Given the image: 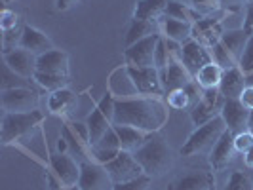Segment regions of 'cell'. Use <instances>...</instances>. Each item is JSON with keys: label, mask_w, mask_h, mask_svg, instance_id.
<instances>
[{"label": "cell", "mask_w": 253, "mask_h": 190, "mask_svg": "<svg viewBox=\"0 0 253 190\" xmlns=\"http://www.w3.org/2000/svg\"><path fill=\"white\" fill-rule=\"evenodd\" d=\"M250 2H252V0H219L221 10H223V12H228V13L240 12L242 8H244L246 4H250Z\"/></svg>", "instance_id": "45"}, {"label": "cell", "mask_w": 253, "mask_h": 190, "mask_svg": "<svg viewBox=\"0 0 253 190\" xmlns=\"http://www.w3.org/2000/svg\"><path fill=\"white\" fill-rule=\"evenodd\" d=\"M210 51H211V61L215 65H219L223 71H230V69H236L238 67V61L228 53V50L221 42L215 44L213 48H210Z\"/></svg>", "instance_id": "34"}, {"label": "cell", "mask_w": 253, "mask_h": 190, "mask_svg": "<svg viewBox=\"0 0 253 190\" xmlns=\"http://www.w3.org/2000/svg\"><path fill=\"white\" fill-rule=\"evenodd\" d=\"M75 190H80V189H78V187H76V189H75Z\"/></svg>", "instance_id": "53"}, {"label": "cell", "mask_w": 253, "mask_h": 190, "mask_svg": "<svg viewBox=\"0 0 253 190\" xmlns=\"http://www.w3.org/2000/svg\"><path fill=\"white\" fill-rule=\"evenodd\" d=\"M225 190H253V183L246 173L234 171V173L230 175V179H228L227 189Z\"/></svg>", "instance_id": "38"}, {"label": "cell", "mask_w": 253, "mask_h": 190, "mask_svg": "<svg viewBox=\"0 0 253 190\" xmlns=\"http://www.w3.org/2000/svg\"><path fill=\"white\" fill-rule=\"evenodd\" d=\"M252 133H253V129H252Z\"/></svg>", "instance_id": "54"}, {"label": "cell", "mask_w": 253, "mask_h": 190, "mask_svg": "<svg viewBox=\"0 0 253 190\" xmlns=\"http://www.w3.org/2000/svg\"><path fill=\"white\" fill-rule=\"evenodd\" d=\"M40 97L31 88H10L2 93V107L6 113H33L38 111Z\"/></svg>", "instance_id": "8"}, {"label": "cell", "mask_w": 253, "mask_h": 190, "mask_svg": "<svg viewBox=\"0 0 253 190\" xmlns=\"http://www.w3.org/2000/svg\"><path fill=\"white\" fill-rule=\"evenodd\" d=\"M80 190H114V183L107 167L95 160H86L80 164Z\"/></svg>", "instance_id": "7"}, {"label": "cell", "mask_w": 253, "mask_h": 190, "mask_svg": "<svg viewBox=\"0 0 253 190\" xmlns=\"http://www.w3.org/2000/svg\"><path fill=\"white\" fill-rule=\"evenodd\" d=\"M253 33H250L248 29H234V31H225V35L221 38V44L228 50V53L240 63L242 55L248 48V42L252 38Z\"/></svg>", "instance_id": "27"}, {"label": "cell", "mask_w": 253, "mask_h": 190, "mask_svg": "<svg viewBox=\"0 0 253 190\" xmlns=\"http://www.w3.org/2000/svg\"><path fill=\"white\" fill-rule=\"evenodd\" d=\"M162 76V84H164V91L169 93V91H175V89H185L190 82L194 80V76L190 75L189 71L183 67L181 61H175L168 67V71L160 73Z\"/></svg>", "instance_id": "20"}, {"label": "cell", "mask_w": 253, "mask_h": 190, "mask_svg": "<svg viewBox=\"0 0 253 190\" xmlns=\"http://www.w3.org/2000/svg\"><path fill=\"white\" fill-rule=\"evenodd\" d=\"M122 151V147H120V139H118V135H116V131H114V127L103 137L95 147H91L89 152H91V156H93V160L95 162H99V164H107V162H111L113 158H116L118 154Z\"/></svg>", "instance_id": "22"}, {"label": "cell", "mask_w": 253, "mask_h": 190, "mask_svg": "<svg viewBox=\"0 0 253 190\" xmlns=\"http://www.w3.org/2000/svg\"><path fill=\"white\" fill-rule=\"evenodd\" d=\"M86 126H88V133H89V149L95 147L99 141L113 129V122L101 113L99 107H95L91 113H89L88 120H86Z\"/></svg>", "instance_id": "28"}, {"label": "cell", "mask_w": 253, "mask_h": 190, "mask_svg": "<svg viewBox=\"0 0 253 190\" xmlns=\"http://www.w3.org/2000/svg\"><path fill=\"white\" fill-rule=\"evenodd\" d=\"M21 48L35 53L38 57V55H42L46 51L53 50V44L42 31H38V29L31 25H25L23 27V37H21Z\"/></svg>", "instance_id": "24"}, {"label": "cell", "mask_w": 253, "mask_h": 190, "mask_svg": "<svg viewBox=\"0 0 253 190\" xmlns=\"http://www.w3.org/2000/svg\"><path fill=\"white\" fill-rule=\"evenodd\" d=\"M168 122V109L158 97L116 99L113 126H131L145 133H156Z\"/></svg>", "instance_id": "1"}, {"label": "cell", "mask_w": 253, "mask_h": 190, "mask_svg": "<svg viewBox=\"0 0 253 190\" xmlns=\"http://www.w3.org/2000/svg\"><path fill=\"white\" fill-rule=\"evenodd\" d=\"M225 35V27L219 17H202L196 23H192V40L202 44L204 48H213L215 44L221 42Z\"/></svg>", "instance_id": "12"}, {"label": "cell", "mask_w": 253, "mask_h": 190, "mask_svg": "<svg viewBox=\"0 0 253 190\" xmlns=\"http://www.w3.org/2000/svg\"><path fill=\"white\" fill-rule=\"evenodd\" d=\"M19 15L10 10V8H6L2 15H0V27H2V33H8V31H13V29H17L19 27Z\"/></svg>", "instance_id": "41"}, {"label": "cell", "mask_w": 253, "mask_h": 190, "mask_svg": "<svg viewBox=\"0 0 253 190\" xmlns=\"http://www.w3.org/2000/svg\"><path fill=\"white\" fill-rule=\"evenodd\" d=\"M248 86V78L240 71V67L236 69H230L223 73V80H221V86L219 91L223 93L225 99H240L242 91Z\"/></svg>", "instance_id": "23"}, {"label": "cell", "mask_w": 253, "mask_h": 190, "mask_svg": "<svg viewBox=\"0 0 253 190\" xmlns=\"http://www.w3.org/2000/svg\"><path fill=\"white\" fill-rule=\"evenodd\" d=\"M217 181L211 171H190L171 183L169 190H215Z\"/></svg>", "instance_id": "18"}, {"label": "cell", "mask_w": 253, "mask_h": 190, "mask_svg": "<svg viewBox=\"0 0 253 190\" xmlns=\"http://www.w3.org/2000/svg\"><path fill=\"white\" fill-rule=\"evenodd\" d=\"M227 133V124L221 116L213 118L211 122L196 127V131L185 141L181 147V156L190 158V156H202V154H211L215 145L221 141V137Z\"/></svg>", "instance_id": "3"}, {"label": "cell", "mask_w": 253, "mask_h": 190, "mask_svg": "<svg viewBox=\"0 0 253 190\" xmlns=\"http://www.w3.org/2000/svg\"><path fill=\"white\" fill-rule=\"evenodd\" d=\"M76 105H78V97L69 88L51 91L50 99H48V109L55 116H69L76 109Z\"/></svg>", "instance_id": "25"}, {"label": "cell", "mask_w": 253, "mask_h": 190, "mask_svg": "<svg viewBox=\"0 0 253 190\" xmlns=\"http://www.w3.org/2000/svg\"><path fill=\"white\" fill-rule=\"evenodd\" d=\"M168 4L169 0H137L133 8V19L158 23L166 15Z\"/></svg>", "instance_id": "26"}, {"label": "cell", "mask_w": 253, "mask_h": 190, "mask_svg": "<svg viewBox=\"0 0 253 190\" xmlns=\"http://www.w3.org/2000/svg\"><path fill=\"white\" fill-rule=\"evenodd\" d=\"M238 67H240V71L246 76L253 75V35H252V38H250V42H248V48H246V51H244V55H242Z\"/></svg>", "instance_id": "42"}, {"label": "cell", "mask_w": 253, "mask_h": 190, "mask_svg": "<svg viewBox=\"0 0 253 190\" xmlns=\"http://www.w3.org/2000/svg\"><path fill=\"white\" fill-rule=\"evenodd\" d=\"M171 65V59H169V51H168V46H166L164 37L160 35V40H158V46H156V53H154V67L164 73L168 71V67Z\"/></svg>", "instance_id": "37"}, {"label": "cell", "mask_w": 253, "mask_h": 190, "mask_svg": "<svg viewBox=\"0 0 253 190\" xmlns=\"http://www.w3.org/2000/svg\"><path fill=\"white\" fill-rule=\"evenodd\" d=\"M118 139H120V147L124 152H135L139 151L141 147L145 145V141L149 139V133L141 131L137 127H131V126H113Z\"/></svg>", "instance_id": "29"}, {"label": "cell", "mask_w": 253, "mask_h": 190, "mask_svg": "<svg viewBox=\"0 0 253 190\" xmlns=\"http://www.w3.org/2000/svg\"><path fill=\"white\" fill-rule=\"evenodd\" d=\"M189 2L202 17H213L217 12H223L219 0H189Z\"/></svg>", "instance_id": "36"}, {"label": "cell", "mask_w": 253, "mask_h": 190, "mask_svg": "<svg viewBox=\"0 0 253 190\" xmlns=\"http://www.w3.org/2000/svg\"><path fill=\"white\" fill-rule=\"evenodd\" d=\"M244 164H246V167L253 169V149L250 152H246V154H244Z\"/></svg>", "instance_id": "49"}, {"label": "cell", "mask_w": 253, "mask_h": 190, "mask_svg": "<svg viewBox=\"0 0 253 190\" xmlns=\"http://www.w3.org/2000/svg\"><path fill=\"white\" fill-rule=\"evenodd\" d=\"M166 17L185 21V23H196L198 19H202V15L196 12L190 4H183L179 0H169V4L166 8Z\"/></svg>", "instance_id": "31"}, {"label": "cell", "mask_w": 253, "mask_h": 190, "mask_svg": "<svg viewBox=\"0 0 253 190\" xmlns=\"http://www.w3.org/2000/svg\"><path fill=\"white\" fill-rule=\"evenodd\" d=\"M21 37H23V29H13L4 33V53L21 48Z\"/></svg>", "instance_id": "40"}, {"label": "cell", "mask_w": 253, "mask_h": 190, "mask_svg": "<svg viewBox=\"0 0 253 190\" xmlns=\"http://www.w3.org/2000/svg\"><path fill=\"white\" fill-rule=\"evenodd\" d=\"M97 107L101 109V113L113 122L114 120V109H116V99H114L111 93H105L103 95V99L99 103H97Z\"/></svg>", "instance_id": "44"}, {"label": "cell", "mask_w": 253, "mask_h": 190, "mask_svg": "<svg viewBox=\"0 0 253 190\" xmlns=\"http://www.w3.org/2000/svg\"><path fill=\"white\" fill-rule=\"evenodd\" d=\"M40 88L48 89V91H57V89L69 88V76L65 75H51V73H40L37 71V75L33 78Z\"/></svg>", "instance_id": "33"}, {"label": "cell", "mask_w": 253, "mask_h": 190, "mask_svg": "<svg viewBox=\"0 0 253 190\" xmlns=\"http://www.w3.org/2000/svg\"><path fill=\"white\" fill-rule=\"evenodd\" d=\"M44 120V114L40 111L33 113H6L2 120V129H0V139L4 145H12L15 141L23 139L29 133H33Z\"/></svg>", "instance_id": "4"}, {"label": "cell", "mask_w": 253, "mask_h": 190, "mask_svg": "<svg viewBox=\"0 0 253 190\" xmlns=\"http://www.w3.org/2000/svg\"><path fill=\"white\" fill-rule=\"evenodd\" d=\"M250 116H252V111H248L240 103V99H227L221 111V118L225 120L227 129L232 135L250 129Z\"/></svg>", "instance_id": "13"}, {"label": "cell", "mask_w": 253, "mask_h": 190, "mask_svg": "<svg viewBox=\"0 0 253 190\" xmlns=\"http://www.w3.org/2000/svg\"><path fill=\"white\" fill-rule=\"evenodd\" d=\"M133 156L143 167V173L151 179L164 177L175 165V152L160 131L149 133V139Z\"/></svg>", "instance_id": "2"}, {"label": "cell", "mask_w": 253, "mask_h": 190, "mask_svg": "<svg viewBox=\"0 0 253 190\" xmlns=\"http://www.w3.org/2000/svg\"><path fill=\"white\" fill-rule=\"evenodd\" d=\"M151 177L143 175V177L129 181V183H122V185H114V190H149L151 189Z\"/></svg>", "instance_id": "43"}, {"label": "cell", "mask_w": 253, "mask_h": 190, "mask_svg": "<svg viewBox=\"0 0 253 190\" xmlns=\"http://www.w3.org/2000/svg\"><path fill=\"white\" fill-rule=\"evenodd\" d=\"M225 97H223V93L217 89H204L202 93V99L198 101V105L190 111V118H192V122H194V126L200 127L204 124H208V122H211L213 118L217 116H221V111H223V107H225Z\"/></svg>", "instance_id": "6"}, {"label": "cell", "mask_w": 253, "mask_h": 190, "mask_svg": "<svg viewBox=\"0 0 253 190\" xmlns=\"http://www.w3.org/2000/svg\"><path fill=\"white\" fill-rule=\"evenodd\" d=\"M78 4H80V0H55V8H57L59 12H67V10L75 8Z\"/></svg>", "instance_id": "47"}, {"label": "cell", "mask_w": 253, "mask_h": 190, "mask_svg": "<svg viewBox=\"0 0 253 190\" xmlns=\"http://www.w3.org/2000/svg\"><path fill=\"white\" fill-rule=\"evenodd\" d=\"M109 93L114 99H131V97H139V91L133 84V78L129 75L127 67H120L116 69L111 78H109Z\"/></svg>", "instance_id": "16"}, {"label": "cell", "mask_w": 253, "mask_h": 190, "mask_svg": "<svg viewBox=\"0 0 253 190\" xmlns=\"http://www.w3.org/2000/svg\"><path fill=\"white\" fill-rule=\"evenodd\" d=\"M240 103L248 111H253V86H246L240 95Z\"/></svg>", "instance_id": "46"}, {"label": "cell", "mask_w": 253, "mask_h": 190, "mask_svg": "<svg viewBox=\"0 0 253 190\" xmlns=\"http://www.w3.org/2000/svg\"><path fill=\"white\" fill-rule=\"evenodd\" d=\"M160 27V35L168 40H173L177 44H187L192 40V23H185V21H177V19H169V17H162L158 21Z\"/></svg>", "instance_id": "21"}, {"label": "cell", "mask_w": 253, "mask_h": 190, "mask_svg": "<svg viewBox=\"0 0 253 190\" xmlns=\"http://www.w3.org/2000/svg\"><path fill=\"white\" fill-rule=\"evenodd\" d=\"M223 73H225V71H223L219 65H215L211 61V63H208L198 75L194 76V80L198 82V86L202 89H217L221 86Z\"/></svg>", "instance_id": "32"}, {"label": "cell", "mask_w": 253, "mask_h": 190, "mask_svg": "<svg viewBox=\"0 0 253 190\" xmlns=\"http://www.w3.org/2000/svg\"><path fill=\"white\" fill-rule=\"evenodd\" d=\"M57 190H75V189H63V187H61V189H57Z\"/></svg>", "instance_id": "51"}, {"label": "cell", "mask_w": 253, "mask_h": 190, "mask_svg": "<svg viewBox=\"0 0 253 190\" xmlns=\"http://www.w3.org/2000/svg\"><path fill=\"white\" fill-rule=\"evenodd\" d=\"M37 69L40 73L69 76V53L63 50H50L37 57Z\"/></svg>", "instance_id": "19"}, {"label": "cell", "mask_w": 253, "mask_h": 190, "mask_svg": "<svg viewBox=\"0 0 253 190\" xmlns=\"http://www.w3.org/2000/svg\"><path fill=\"white\" fill-rule=\"evenodd\" d=\"M244 29H248L250 33H253V0L250 2V8H248V15H246V23Z\"/></svg>", "instance_id": "48"}, {"label": "cell", "mask_w": 253, "mask_h": 190, "mask_svg": "<svg viewBox=\"0 0 253 190\" xmlns=\"http://www.w3.org/2000/svg\"><path fill=\"white\" fill-rule=\"evenodd\" d=\"M51 171L57 177V181L63 185V189H76L78 181H80V164H76V160L71 154H53L50 160Z\"/></svg>", "instance_id": "11"}, {"label": "cell", "mask_w": 253, "mask_h": 190, "mask_svg": "<svg viewBox=\"0 0 253 190\" xmlns=\"http://www.w3.org/2000/svg\"><path fill=\"white\" fill-rule=\"evenodd\" d=\"M236 147H234V135L227 129V133L221 137V141L215 145V149L210 154V164L213 171H223L232 164L234 156H236Z\"/></svg>", "instance_id": "17"}, {"label": "cell", "mask_w": 253, "mask_h": 190, "mask_svg": "<svg viewBox=\"0 0 253 190\" xmlns=\"http://www.w3.org/2000/svg\"><path fill=\"white\" fill-rule=\"evenodd\" d=\"M250 129H253V111H252V116H250Z\"/></svg>", "instance_id": "50"}, {"label": "cell", "mask_w": 253, "mask_h": 190, "mask_svg": "<svg viewBox=\"0 0 253 190\" xmlns=\"http://www.w3.org/2000/svg\"><path fill=\"white\" fill-rule=\"evenodd\" d=\"M4 63L8 65V69L15 73L19 78H35L37 75V55L31 51L17 48L13 51L4 53Z\"/></svg>", "instance_id": "15"}, {"label": "cell", "mask_w": 253, "mask_h": 190, "mask_svg": "<svg viewBox=\"0 0 253 190\" xmlns=\"http://www.w3.org/2000/svg\"><path fill=\"white\" fill-rule=\"evenodd\" d=\"M127 67V65H126ZM129 75L133 78V84L139 91V95L145 97H158L166 93L164 84H162V76L156 67H149V69H137V67H127Z\"/></svg>", "instance_id": "10"}, {"label": "cell", "mask_w": 253, "mask_h": 190, "mask_svg": "<svg viewBox=\"0 0 253 190\" xmlns=\"http://www.w3.org/2000/svg\"><path fill=\"white\" fill-rule=\"evenodd\" d=\"M168 95V107L173 111H192V99L187 89H175L166 93Z\"/></svg>", "instance_id": "35"}, {"label": "cell", "mask_w": 253, "mask_h": 190, "mask_svg": "<svg viewBox=\"0 0 253 190\" xmlns=\"http://www.w3.org/2000/svg\"><path fill=\"white\" fill-rule=\"evenodd\" d=\"M4 2H6V4H10V2H13V0H4Z\"/></svg>", "instance_id": "52"}, {"label": "cell", "mask_w": 253, "mask_h": 190, "mask_svg": "<svg viewBox=\"0 0 253 190\" xmlns=\"http://www.w3.org/2000/svg\"><path fill=\"white\" fill-rule=\"evenodd\" d=\"M234 147H236V152L238 154H246V152H250L253 149V133L252 129H248V131H242V133H236L234 135Z\"/></svg>", "instance_id": "39"}, {"label": "cell", "mask_w": 253, "mask_h": 190, "mask_svg": "<svg viewBox=\"0 0 253 190\" xmlns=\"http://www.w3.org/2000/svg\"><path fill=\"white\" fill-rule=\"evenodd\" d=\"M109 175L113 179L114 185H122V183H129V181H135V179L143 177V167L137 162V158L131 154V152L120 151V154L113 158L111 162L105 164Z\"/></svg>", "instance_id": "5"}, {"label": "cell", "mask_w": 253, "mask_h": 190, "mask_svg": "<svg viewBox=\"0 0 253 190\" xmlns=\"http://www.w3.org/2000/svg\"><path fill=\"white\" fill-rule=\"evenodd\" d=\"M152 35H160V27L158 23H152V21H141V19H133L131 25L127 29L126 35V48L127 46H133L137 44L139 40L152 37Z\"/></svg>", "instance_id": "30"}, {"label": "cell", "mask_w": 253, "mask_h": 190, "mask_svg": "<svg viewBox=\"0 0 253 190\" xmlns=\"http://www.w3.org/2000/svg\"><path fill=\"white\" fill-rule=\"evenodd\" d=\"M158 40H160V35H152L145 40H139L133 46H127L124 50V61L127 67H137V69L154 67V53H156Z\"/></svg>", "instance_id": "9"}, {"label": "cell", "mask_w": 253, "mask_h": 190, "mask_svg": "<svg viewBox=\"0 0 253 190\" xmlns=\"http://www.w3.org/2000/svg\"><path fill=\"white\" fill-rule=\"evenodd\" d=\"M181 63L192 76H196L208 63H211V51L198 44L196 40H190L183 44L181 50Z\"/></svg>", "instance_id": "14"}]
</instances>
